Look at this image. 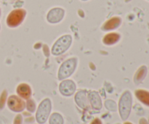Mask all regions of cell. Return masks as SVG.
<instances>
[{"instance_id":"6","label":"cell","mask_w":149,"mask_h":124,"mask_svg":"<svg viewBox=\"0 0 149 124\" xmlns=\"http://www.w3.org/2000/svg\"><path fill=\"white\" fill-rule=\"evenodd\" d=\"M88 100L93 108L100 110L102 107V102L100 96L96 91H91L88 94Z\"/></svg>"},{"instance_id":"1","label":"cell","mask_w":149,"mask_h":124,"mask_svg":"<svg viewBox=\"0 0 149 124\" xmlns=\"http://www.w3.org/2000/svg\"><path fill=\"white\" fill-rule=\"evenodd\" d=\"M132 107V96L129 91H125L122 94L119 103V114L122 120H126L129 117Z\"/></svg>"},{"instance_id":"5","label":"cell","mask_w":149,"mask_h":124,"mask_svg":"<svg viewBox=\"0 0 149 124\" xmlns=\"http://www.w3.org/2000/svg\"><path fill=\"white\" fill-rule=\"evenodd\" d=\"M60 92L61 94L65 97H70L73 95L76 91V85L71 80L64 81L60 84L59 87Z\"/></svg>"},{"instance_id":"9","label":"cell","mask_w":149,"mask_h":124,"mask_svg":"<svg viewBox=\"0 0 149 124\" xmlns=\"http://www.w3.org/2000/svg\"><path fill=\"white\" fill-rule=\"evenodd\" d=\"M49 124H63V118L61 114L55 113L49 118Z\"/></svg>"},{"instance_id":"8","label":"cell","mask_w":149,"mask_h":124,"mask_svg":"<svg viewBox=\"0 0 149 124\" xmlns=\"http://www.w3.org/2000/svg\"><path fill=\"white\" fill-rule=\"evenodd\" d=\"M63 16V11L61 9H55L49 12L48 15V20L51 23H56L60 21Z\"/></svg>"},{"instance_id":"3","label":"cell","mask_w":149,"mask_h":124,"mask_svg":"<svg viewBox=\"0 0 149 124\" xmlns=\"http://www.w3.org/2000/svg\"><path fill=\"white\" fill-rule=\"evenodd\" d=\"M72 39L71 36H64L60 38L53 45L52 53L54 55H61L65 52L71 46Z\"/></svg>"},{"instance_id":"10","label":"cell","mask_w":149,"mask_h":124,"mask_svg":"<svg viewBox=\"0 0 149 124\" xmlns=\"http://www.w3.org/2000/svg\"><path fill=\"white\" fill-rule=\"evenodd\" d=\"M19 94L24 97L30 95V90H29V87H25V86L20 87V88H19Z\"/></svg>"},{"instance_id":"4","label":"cell","mask_w":149,"mask_h":124,"mask_svg":"<svg viewBox=\"0 0 149 124\" xmlns=\"http://www.w3.org/2000/svg\"><path fill=\"white\" fill-rule=\"evenodd\" d=\"M76 66H77V60L74 58L64 62L60 68L58 78L60 80H63L69 77L74 73Z\"/></svg>"},{"instance_id":"7","label":"cell","mask_w":149,"mask_h":124,"mask_svg":"<svg viewBox=\"0 0 149 124\" xmlns=\"http://www.w3.org/2000/svg\"><path fill=\"white\" fill-rule=\"evenodd\" d=\"M75 101L79 107L82 109H86L88 106V100L84 91H80L76 94Z\"/></svg>"},{"instance_id":"2","label":"cell","mask_w":149,"mask_h":124,"mask_svg":"<svg viewBox=\"0 0 149 124\" xmlns=\"http://www.w3.org/2000/svg\"><path fill=\"white\" fill-rule=\"evenodd\" d=\"M52 110V103L49 99L44 100L37 109L36 114V121L39 123L43 124L47 121Z\"/></svg>"},{"instance_id":"11","label":"cell","mask_w":149,"mask_h":124,"mask_svg":"<svg viewBox=\"0 0 149 124\" xmlns=\"http://www.w3.org/2000/svg\"><path fill=\"white\" fill-rule=\"evenodd\" d=\"M93 124H101V123H100V121L97 120H97H95L94 122H93Z\"/></svg>"}]
</instances>
